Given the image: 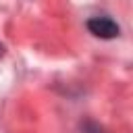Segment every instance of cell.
<instances>
[{"instance_id": "obj_1", "label": "cell", "mask_w": 133, "mask_h": 133, "mask_svg": "<svg viewBox=\"0 0 133 133\" xmlns=\"http://www.w3.org/2000/svg\"><path fill=\"white\" fill-rule=\"evenodd\" d=\"M87 29L94 35L102 37V39H112V37L118 35V25L110 17H94V19H89L87 21Z\"/></svg>"}]
</instances>
